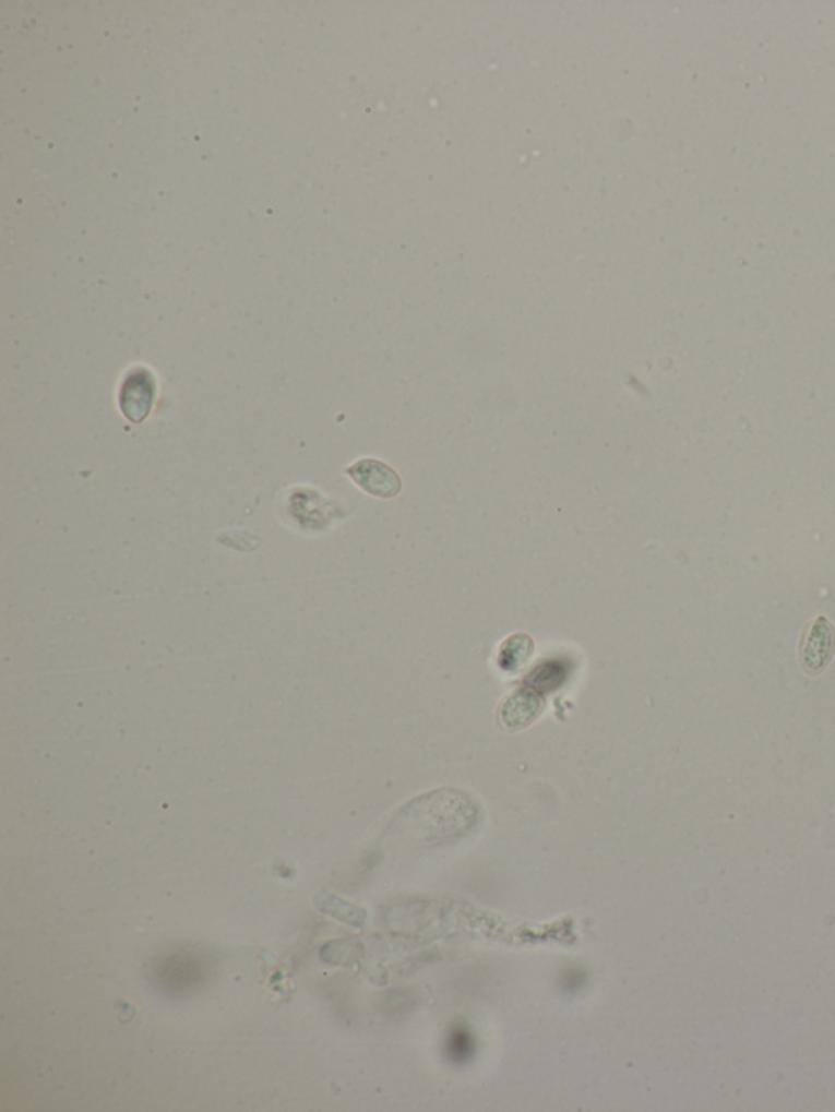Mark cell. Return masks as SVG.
I'll return each mask as SVG.
<instances>
[{
    "label": "cell",
    "instance_id": "6",
    "mask_svg": "<svg viewBox=\"0 0 835 1112\" xmlns=\"http://www.w3.org/2000/svg\"><path fill=\"white\" fill-rule=\"evenodd\" d=\"M534 651H536V645H534L533 636L526 635V633H516L501 645L500 653H498V666L501 671L508 672V674L523 671L533 659Z\"/></svg>",
    "mask_w": 835,
    "mask_h": 1112
},
{
    "label": "cell",
    "instance_id": "1",
    "mask_svg": "<svg viewBox=\"0 0 835 1112\" xmlns=\"http://www.w3.org/2000/svg\"><path fill=\"white\" fill-rule=\"evenodd\" d=\"M157 398V379L148 368H133L123 379L118 395L121 414L128 421L141 425L148 418Z\"/></svg>",
    "mask_w": 835,
    "mask_h": 1112
},
{
    "label": "cell",
    "instance_id": "3",
    "mask_svg": "<svg viewBox=\"0 0 835 1112\" xmlns=\"http://www.w3.org/2000/svg\"><path fill=\"white\" fill-rule=\"evenodd\" d=\"M346 474L356 481L361 490L372 497L391 500V498L401 494L402 478L398 477L394 468L378 458H362L346 468Z\"/></svg>",
    "mask_w": 835,
    "mask_h": 1112
},
{
    "label": "cell",
    "instance_id": "5",
    "mask_svg": "<svg viewBox=\"0 0 835 1112\" xmlns=\"http://www.w3.org/2000/svg\"><path fill=\"white\" fill-rule=\"evenodd\" d=\"M155 976L168 992L181 993L194 989L203 980L204 968L193 956L175 955L162 962Z\"/></svg>",
    "mask_w": 835,
    "mask_h": 1112
},
{
    "label": "cell",
    "instance_id": "2",
    "mask_svg": "<svg viewBox=\"0 0 835 1112\" xmlns=\"http://www.w3.org/2000/svg\"><path fill=\"white\" fill-rule=\"evenodd\" d=\"M835 653V629L826 617H816L808 623L801 636L800 662L808 675L826 671Z\"/></svg>",
    "mask_w": 835,
    "mask_h": 1112
},
{
    "label": "cell",
    "instance_id": "4",
    "mask_svg": "<svg viewBox=\"0 0 835 1112\" xmlns=\"http://www.w3.org/2000/svg\"><path fill=\"white\" fill-rule=\"evenodd\" d=\"M544 706L542 695L530 689H517L501 703L498 719L508 731H521L542 715Z\"/></svg>",
    "mask_w": 835,
    "mask_h": 1112
}]
</instances>
